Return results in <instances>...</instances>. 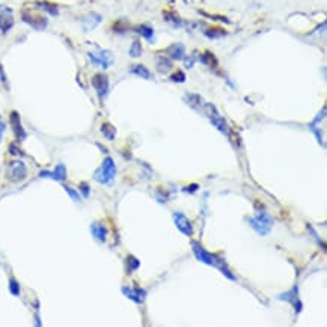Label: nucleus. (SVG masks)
Instances as JSON below:
<instances>
[{
	"label": "nucleus",
	"instance_id": "nucleus-36",
	"mask_svg": "<svg viewBox=\"0 0 327 327\" xmlns=\"http://www.w3.org/2000/svg\"><path fill=\"white\" fill-rule=\"evenodd\" d=\"M198 187H199L198 184H192V186H189V189L186 187V189H184V192H190V193H193V192H196V190H198Z\"/></svg>",
	"mask_w": 327,
	"mask_h": 327
},
{
	"label": "nucleus",
	"instance_id": "nucleus-8",
	"mask_svg": "<svg viewBox=\"0 0 327 327\" xmlns=\"http://www.w3.org/2000/svg\"><path fill=\"white\" fill-rule=\"evenodd\" d=\"M14 11L10 7L2 8V11H0V32L8 34L14 28Z\"/></svg>",
	"mask_w": 327,
	"mask_h": 327
},
{
	"label": "nucleus",
	"instance_id": "nucleus-16",
	"mask_svg": "<svg viewBox=\"0 0 327 327\" xmlns=\"http://www.w3.org/2000/svg\"><path fill=\"white\" fill-rule=\"evenodd\" d=\"M166 55H169V59L172 61H183L186 58V47L181 43L174 44L166 49Z\"/></svg>",
	"mask_w": 327,
	"mask_h": 327
},
{
	"label": "nucleus",
	"instance_id": "nucleus-13",
	"mask_svg": "<svg viewBox=\"0 0 327 327\" xmlns=\"http://www.w3.org/2000/svg\"><path fill=\"white\" fill-rule=\"evenodd\" d=\"M103 17L97 13H89L88 16L83 17L82 20V26H83V31L85 32H89V31H94L100 23H101Z\"/></svg>",
	"mask_w": 327,
	"mask_h": 327
},
{
	"label": "nucleus",
	"instance_id": "nucleus-15",
	"mask_svg": "<svg viewBox=\"0 0 327 327\" xmlns=\"http://www.w3.org/2000/svg\"><path fill=\"white\" fill-rule=\"evenodd\" d=\"M91 232H92V235H94V238L97 241H100V243H106L107 241L109 231H107V228L103 223H100V222L92 223L91 225Z\"/></svg>",
	"mask_w": 327,
	"mask_h": 327
},
{
	"label": "nucleus",
	"instance_id": "nucleus-18",
	"mask_svg": "<svg viewBox=\"0 0 327 327\" xmlns=\"http://www.w3.org/2000/svg\"><path fill=\"white\" fill-rule=\"evenodd\" d=\"M130 73L134 74V76H137V77H140V79H145V80H152V79H154L152 74H151V71H149L145 65H142V64L131 65Z\"/></svg>",
	"mask_w": 327,
	"mask_h": 327
},
{
	"label": "nucleus",
	"instance_id": "nucleus-2",
	"mask_svg": "<svg viewBox=\"0 0 327 327\" xmlns=\"http://www.w3.org/2000/svg\"><path fill=\"white\" fill-rule=\"evenodd\" d=\"M115 177H116V166H115V161L112 157H106L103 165L95 171L94 174V180L100 184H104V186H112L113 181H115Z\"/></svg>",
	"mask_w": 327,
	"mask_h": 327
},
{
	"label": "nucleus",
	"instance_id": "nucleus-7",
	"mask_svg": "<svg viewBox=\"0 0 327 327\" xmlns=\"http://www.w3.org/2000/svg\"><path fill=\"white\" fill-rule=\"evenodd\" d=\"M94 89L97 91V95L100 100H104L109 94V88H110V83H109V77L103 73H98L92 77L91 80Z\"/></svg>",
	"mask_w": 327,
	"mask_h": 327
},
{
	"label": "nucleus",
	"instance_id": "nucleus-32",
	"mask_svg": "<svg viewBox=\"0 0 327 327\" xmlns=\"http://www.w3.org/2000/svg\"><path fill=\"white\" fill-rule=\"evenodd\" d=\"M0 82H2V85H4L7 89H10V82H8V77H7V73H5L2 64H0Z\"/></svg>",
	"mask_w": 327,
	"mask_h": 327
},
{
	"label": "nucleus",
	"instance_id": "nucleus-30",
	"mask_svg": "<svg viewBox=\"0 0 327 327\" xmlns=\"http://www.w3.org/2000/svg\"><path fill=\"white\" fill-rule=\"evenodd\" d=\"M10 291H11V294L16 295V297L20 295V285H19V282H17L16 279H11V280H10Z\"/></svg>",
	"mask_w": 327,
	"mask_h": 327
},
{
	"label": "nucleus",
	"instance_id": "nucleus-34",
	"mask_svg": "<svg viewBox=\"0 0 327 327\" xmlns=\"http://www.w3.org/2000/svg\"><path fill=\"white\" fill-rule=\"evenodd\" d=\"M5 130H7V124H5V121L2 119V116H0V142H2V139H4Z\"/></svg>",
	"mask_w": 327,
	"mask_h": 327
},
{
	"label": "nucleus",
	"instance_id": "nucleus-14",
	"mask_svg": "<svg viewBox=\"0 0 327 327\" xmlns=\"http://www.w3.org/2000/svg\"><path fill=\"white\" fill-rule=\"evenodd\" d=\"M40 177L41 178H53V180H56V181H65L67 180V168H65V165H62V163H59L56 168H55V171L53 172H47V171H43L41 174H40Z\"/></svg>",
	"mask_w": 327,
	"mask_h": 327
},
{
	"label": "nucleus",
	"instance_id": "nucleus-24",
	"mask_svg": "<svg viewBox=\"0 0 327 327\" xmlns=\"http://www.w3.org/2000/svg\"><path fill=\"white\" fill-rule=\"evenodd\" d=\"M100 131H101V134H103L107 140H113L115 136H116V130H115V127L110 125L109 122H104V124L101 125Z\"/></svg>",
	"mask_w": 327,
	"mask_h": 327
},
{
	"label": "nucleus",
	"instance_id": "nucleus-9",
	"mask_svg": "<svg viewBox=\"0 0 327 327\" xmlns=\"http://www.w3.org/2000/svg\"><path fill=\"white\" fill-rule=\"evenodd\" d=\"M174 222H175V226L187 237H192L193 235V226L190 223V220L187 219V216L181 211H177L174 213Z\"/></svg>",
	"mask_w": 327,
	"mask_h": 327
},
{
	"label": "nucleus",
	"instance_id": "nucleus-1",
	"mask_svg": "<svg viewBox=\"0 0 327 327\" xmlns=\"http://www.w3.org/2000/svg\"><path fill=\"white\" fill-rule=\"evenodd\" d=\"M192 249H193L195 256H196L201 262L208 264V265H213V267H217L226 277L235 280V276H234V274L231 273V270L226 267V264H225L223 259H220V258H217L216 255H213V253H210L208 250H205L198 241H192Z\"/></svg>",
	"mask_w": 327,
	"mask_h": 327
},
{
	"label": "nucleus",
	"instance_id": "nucleus-31",
	"mask_svg": "<svg viewBox=\"0 0 327 327\" xmlns=\"http://www.w3.org/2000/svg\"><path fill=\"white\" fill-rule=\"evenodd\" d=\"M171 82H175V83H184L186 82V74L183 71H177L171 76Z\"/></svg>",
	"mask_w": 327,
	"mask_h": 327
},
{
	"label": "nucleus",
	"instance_id": "nucleus-19",
	"mask_svg": "<svg viewBox=\"0 0 327 327\" xmlns=\"http://www.w3.org/2000/svg\"><path fill=\"white\" fill-rule=\"evenodd\" d=\"M155 67H157V71L158 73H168V71H171L172 70V67H174V64H172V59H168V58H165V56H158L157 58V61H155Z\"/></svg>",
	"mask_w": 327,
	"mask_h": 327
},
{
	"label": "nucleus",
	"instance_id": "nucleus-5",
	"mask_svg": "<svg viewBox=\"0 0 327 327\" xmlns=\"http://www.w3.org/2000/svg\"><path fill=\"white\" fill-rule=\"evenodd\" d=\"M88 56H89V59H91V62H92L94 65L101 67V68H104V70L110 68V67L113 65V62H115L113 55H112L109 50H103V49H98V50H95V52H89Z\"/></svg>",
	"mask_w": 327,
	"mask_h": 327
},
{
	"label": "nucleus",
	"instance_id": "nucleus-21",
	"mask_svg": "<svg viewBox=\"0 0 327 327\" xmlns=\"http://www.w3.org/2000/svg\"><path fill=\"white\" fill-rule=\"evenodd\" d=\"M186 101H187V104L190 106V107H193V109H196V110H202V107H204V100L199 97V95H195V94H189V95H186Z\"/></svg>",
	"mask_w": 327,
	"mask_h": 327
},
{
	"label": "nucleus",
	"instance_id": "nucleus-4",
	"mask_svg": "<svg viewBox=\"0 0 327 327\" xmlns=\"http://www.w3.org/2000/svg\"><path fill=\"white\" fill-rule=\"evenodd\" d=\"M249 225L259 234V235H267L271 229V217L265 213V211H259L256 213L255 217H247Z\"/></svg>",
	"mask_w": 327,
	"mask_h": 327
},
{
	"label": "nucleus",
	"instance_id": "nucleus-27",
	"mask_svg": "<svg viewBox=\"0 0 327 327\" xmlns=\"http://www.w3.org/2000/svg\"><path fill=\"white\" fill-rule=\"evenodd\" d=\"M130 56L131 58L142 56V44H140V41H133V44L130 47Z\"/></svg>",
	"mask_w": 327,
	"mask_h": 327
},
{
	"label": "nucleus",
	"instance_id": "nucleus-10",
	"mask_svg": "<svg viewBox=\"0 0 327 327\" xmlns=\"http://www.w3.org/2000/svg\"><path fill=\"white\" fill-rule=\"evenodd\" d=\"M22 19H23L25 23H28L29 26H32L37 31H44L47 28V25H49L47 19L43 17V16H34V14H29V13H23Z\"/></svg>",
	"mask_w": 327,
	"mask_h": 327
},
{
	"label": "nucleus",
	"instance_id": "nucleus-12",
	"mask_svg": "<svg viewBox=\"0 0 327 327\" xmlns=\"http://www.w3.org/2000/svg\"><path fill=\"white\" fill-rule=\"evenodd\" d=\"M122 292L125 294V297H128L130 300H133L134 303H143L145 297H146V291L139 288V286H122Z\"/></svg>",
	"mask_w": 327,
	"mask_h": 327
},
{
	"label": "nucleus",
	"instance_id": "nucleus-29",
	"mask_svg": "<svg viewBox=\"0 0 327 327\" xmlns=\"http://www.w3.org/2000/svg\"><path fill=\"white\" fill-rule=\"evenodd\" d=\"M64 189H65V192L70 195V198L74 201V202H80L82 201V196L79 195V192L77 190H74L73 187H70V186H64Z\"/></svg>",
	"mask_w": 327,
	"mask_h": 327
},
{
	"label": "nucleus",
	"instance_id": "nucleus-25",
	"mask_svg": "<svg viewBox=\"0 0 327 327\" xmlns=\"http://www.w3.org/2000/svg\"><path fill=\"white\" fill-rule=\"evenodd\" d=\"M199 61H201L204 65H208V67H214V65L217 64L216 58H214V56H213V53H210V52H207V53L201 55V56H199Z\"/></svg>",
	"mask_w": 327,
	"mask_h": 327
},
{
	"label": "nucleus",
	"instance_id": "nucleus-11",
	"mask_svg": "<svg viewBox=\"0 0 327 327\" xmlns=\"http://www.w3.org/2000/svg\"><path fill=\"white\" fill-rule=\"evenodd\" d=\"M11 124H13V130H14V134H16L17 140H19V142H23V140L28 137V133H26V130L23 128L22 118H20L19 112H13V113H11Z\"/></svg>",
	"mask_w": 327,
	"mask_h": 327
},
{
	"label": "nucleus",
	"instance_id": "nucleus-22",
	"mask_svg": "<svg viewBox=\"0 0 327 327\" xmlns=\"http://www.w3.org/2000/svg\"><path fill=\"white\" fill-rule=\"evenodd\" d=\"M37 7L41 8L43 11H46L49 16H53V17L59 16V10H58V7L53 5V4H50V2H37Z\"/></svg>",
	"mask_w": 327,
	"mask_h": 327
},
{
	"label": "nucleus",
	"instance_id": "nucleus-20",
	"mask_svg": "<svg viewBox=\"0 0 327 327\" xmlns=\"http://www.w3.org/2000/svg\"><path fill=\"white\" fill-rule=\"evenodd\" d=\"M142 38H145L146 41H154V29L149 25H140L134 29Z\"/></svg>",
	"mask_w": 327,
	"mask_h": 327
},
{
	"label": "nucleus",
	"instance_id": "nucleus-33",
	"mask_svg": "<svg viewBox=\"0 0 327 327\" xmlns=\"http://www.w3.org/2000/svg\"><path fill=\"white\" fill-rule=\"evenodd\" d=\"M79 189L82 190V193H83V198H88V196H89V193H91V190H89V186H88L86 183H82Z\"/></svg>",
	"mask_w": 327,
	"mask_h": 327
},
{
	"label": "nucleus",
	"instance_id": "nucleus-3",
	"mask_svg": "<svg viewBox=\"0 0 327 327\" xmlns=\"http://www.w3.org/2000/svg\"><path fill=\"white\" fill-rule=\"evenodd\" d=\"M202 112L207 115V118L211 121V124L220 131V133H223V134H229V127H228V124H226V121L223 119V116L219 113V110L216 109V106H213V104H210V103H205L204 104V107H202Z\"/></svg>",
	"mask_w": 327,
	"mask_h": 327
},
{
	"label": "nucleus",
	"instance_id": "nucleus-35",
	"mask_svg": "<svg viewBox=\"0 0 327 327\" xmlns=\"http://www.w3.org/2000/svg\"><path fill=\"white\" fill-rule=\"evenodd\" d=\"M184 59H186V58H184ZM195 59H196V56H192V58L186 59V67H187V68H192L193 64H195Z\"/></svg>",
	"mask_w": 327,
	"mask_h": 327
},
{
	"label": "nucleus",
	"instance_id": "nucleus-6",
	"mask_svg": "<svg viewBox=\"0 0 327 327\" xmlns=\"http://www.w3.org/2000/svg\"><path fill=\"white\" fill-rule=\"evenodd\" d=\"M28 177V168L22 160H14L8 165V178L13 183H20L26 180Z\"/></svg>",
	"mask_w": 327,
	"mask_h": 327
},
{
	"label": "nucleus",
	"instance_id": "nucleus-26",
	"mask_svg": "<svg viewBox=\"0 0 327 327\" xmlns=\"http://www.w3.org/2000/svg\"><path fill=\"white\" fill-rule=\"evenodd\" d=\"M165 19H166V22H169L171 25H174V28H181V26H183L181 19H180L178 16L172 14V13H166V14H165Z\"/></svg>",
	"mask_w": 327,
	"mask_h": 327
},
{
	"label": "nucleus",
	"instance_id": "nucleus-23",
	"mask_svg": "<svg viewBox=\"0 0 327 327\" xmlns=\"http://www.w3.org/2000/svg\"><path fill=\"white\" fill-rule=\"evenodd\" d=\"M205 37L210 38V40H219V38H223L226 37V31L220 29V28H211V29H207L204 31Z\"/></svg>",
	"mask_w": 327,
	"mask_h": 327
},
{
	"label": "nucleus",
	"instance_id": "nucleus-17",
	"mask_svg": "<svg viewBox=\"0 0 327 327\" xmlns=\"http://www.w3.org/2000/svg\"><path fill=\"white\" fill-rule=\"evenodd\" d=\"M279 298H283V300H286V301H291V303L294 304V309H297V312L301 310V301L298 300V288H297V286H294L291 291H288V292H285V294H280Z\"/></svg>",
	"mask_w": 327,
	"mask_h": 327
},
{
	"label": "nucleus",
	"instance_id": "nucleus-28",
	"mask_svg": "<svg viewBox=\"0 0 327 327\" xmlns=\"http://www.w3.org/2000/svg\"><path fill=\"white\" fill-rule=\"evenodd\" d=\"M127 268H128V273H131V271H134L136 268H139V265H140V262H139V259H136L133 255H128L127 256Z\"/></svg>",
	"mask_w": 327,
	"mask_h": 327
}]
</instances>
